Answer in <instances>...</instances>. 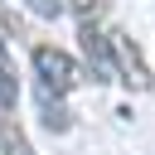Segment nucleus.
I'll use <instances>...</instances> for the list:
<instances>
[{
  "instance_id": "obj_5",
  "label": "nucleus",
  "mask_w": 155,
  "mask_h": 155,
  "mask_svg": "<svg viewBox=\"0 0 155 155\" xmlns=\"http://www.w3.org/2000/svg\"><path fill=\"white\" fill-rule=\"evenodd\" d=\"M39 116H44V126H48V131H68V126H73V116H68L63 97H53V92H44V87H39Z\"/></svg>"
},
{
  "instance_id": "obj_3",
  "label": "nucleus",
  "mask_w": 155,
  "mask_h": 155,
  "mask_svg": "<svg viewBox=\"0 0 155 155\" xmlns=\"http://www.w3.org/2000/svg\"><path fill=\"white\" fill-rule=\"evenodd\" d=\"M78 39H82V63H87L92 82H116V78H111V53H107V34L97 29V19L78 24Z\"/></svg>"
},
{
  "instance_id": "obj_1",
  "label": "nucleus",
  "mask_w": 155,
  "mask_h": 155,
  "mask_svg": "<svg viewBox=\"0 0 155 155\" xmlns=\"http://www.w3.org/2000/svg\"><path fill=\"white\" fill-rule=\"evenodd\" d=\"M107 53H111V78L116 82H126L131 92H150V63H145V53H140V44L126 34V29H111L107 34Z\"/></svg>"
},
{
  "instance_id": "obj_8",
  "label": "nucleus",
  "mask_w": 155,
  "mask_h": 155,
  "mask_svg": "<svg viewBox=\"0 0 155 155\" xmlns=\"http://www.w3.org/2000/svg\"><path fill=\"white\" fill-rule=\"evenodd\" d=\"M29 5V15H39V19H58L63 15V0H24Z\"/></svg>"
},
{
  "instance_id": "obj_2",
  "label": "nucleus",
  "mask_w": 155,
  "mask_h": 155,
  "mask_svg": "<svg viewBox=\"0 0 155 155\" xmlns=\"http://www.w3.org/2000/svg\"><path fill=\"white\" fill-rule=\"evenodd\" d=\"M34 78H39L44 92L68 97V92L82 82V68L73 63V53H63V48H53V44H39V48H34Z\"/></svg>"
},
{
  "instance_id": "obj_9",
  "label": "nucleus",
  "mask_w": 155,
  "mask_h": 155,
  "mask_svg": "<svg viewBox=\"0 0 155 155\" xmlns=\"http://www.w3.org/2000/svg\"><path fill=\"white\" fill-rule=\"evenodd\" d=\"M0 39H10V19H5V0H0Z\"/></svg>"
},
{
  "instance_id": "obj_7",
  "label": "nucleus",
  "mask_w": 155,
  "mask_h": 155,
  "mask_svg": "<svg viewBox=\"0 0 155 155\" xmlns=\"http://www.w3.org/2000/svg\"><path fill=\"white\" fill-rule=\"evenodd\" d=\"M63 10H73V15H78V24H87V19H97L102 0H63Z\"/></svg>"
},
{
  "instance_id": "obj_6",
  "label": "nucleus",
  "mask_w": 155,
  "mask_h": 155,
  "mask_svg": "<svg viewBox=\"0 0 155 155\" xmlns=\"http://www.w3.org/2000/svg\"><path fill=\"white\" fill-rule=\"evenodd\" d=\"M0 150H5V155H29V145H24L19 126H10V121L0 126Z\"/></svg>"
},
{
  "instance_id": "obj_4",
  "label": "nucleus",
  "mask_w": 155,
  "mask_h": 155,
  "mask_svg": "<svg viewBox=\"0 0 155 155\" xmlns=\"http://www.w3.org/2000/svg\"><path fill=\"white\" fill-rule=\"evenodd\" d=\"M19 102V78H15V58L5 53V39H0V111H15Z\"/></svg>"
}]
</instances>
